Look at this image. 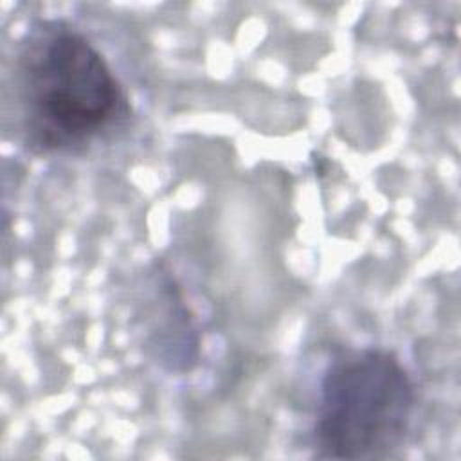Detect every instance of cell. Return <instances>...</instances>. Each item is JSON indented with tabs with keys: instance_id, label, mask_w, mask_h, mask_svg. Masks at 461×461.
<instances>
[{
	"instance_id": "3",
	"label": "cell",
	"mask_w": 461,
	"mask_h": 461,
	"mask_svg": "<svg viewBox=\"0 0 461 461\" xmlns=\"http://www.w3.org/2000/svg\"><path fill=\"white\" fill-rule=\"evenodd\" d=\"M153 303V321L144 339L148 355L166 371H191L200 358V337L193 313L184 303L175 277L167 276V272L158 276Z\"/></svg>"
},
{
	"instance_id": "1",
	"label": "cell",
	"mask_w": 461,
	"mask_h": 461,
	"mask_svg": "<svg viewBox=\"0 0 461 461\" xmlns=\"http://www.w3.org/2000/svg\"><path fill=\"white\" fill-rule=\"evenodd\" d=\"M13 79L20 131L34 153H83L131 115L128 94L101 50L61 18L27 29Z\"/></svg>"
},
{
	"instance_id": "2",
	"label": "cell",
	"mask_w": 461,
	"mask_h": 461,
	"mask_svg": "<svg viewBox=\"0 0 461 461\" xmlns=\"http://www.w3.org/2000/svg\"><path fill=\"white\" fill-rule=\"evenodd\" d=\"M416 409V385L393 349L340 351L324 369L313 421L317 457L375 461L398 450Z\"/></svg>"
}]
</instances>
